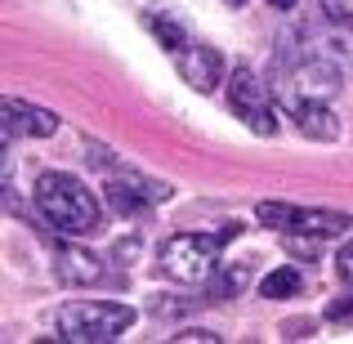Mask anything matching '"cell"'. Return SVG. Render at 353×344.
Wrapping results in <instances>:
<instances>
[{
    "mask_svg": "<svg viewBox=\"0 0 353 344\" xmlns=\"http://www.w3.org/2000/svg\"><path fill=\"white\" fill-rule=\"evenodd\" d=\"M36 210L50 219V228L68 232V237H85L99 228V197L68 170H45L36 179Z\"/></svg>",
    "mask_w": 353,
    "mask_h": 344,
    "instance_id": "1",
    "label": "cell"
},
{
    "mask_svg": "<svg viewBox=\"0 0 353 344\" xmlns=\"http://www.w3.org/2000/svg\"><path fill=\"white\" fill-rule=\"evenodd\" d=\"M237 232L241 224H224L219 232H179L161 246V273L174 282H201V277H210V268H219V255Z\"/></svg>",
    "mask_w": 353,
    "mask_h": 344,
    "instance_id": "2",
    "label": "cell"
},
{
    "mask_svg": "<svg viewBox=\"0 0 353 344\" xmlns=\"http://www.w3.org/2000/svg\"><path fill=\"white\" fill-rule=\"evenodd\" d=\"M54 327L72 344H108L125 327H134V309L117 304V300H77V304H63L59 309Z\"/></svg>",
    "mask_w": 353,
    "mask_h": 344,
    "instance_id": "3",
    "label": "cell"
},
{
    "mask_svg": "<svg viewBox=\"0 0 353 344\" xmlns=\"http://www.w3.org/2000/svg\"><path fill=\"white\" fill-rule=\"evenodd\" d=\"M255 219L264 228L291 232V237H340L353 228V215L345 210H322V206H291V201H259Z\"/></svg>",
    "mask_w": 353,
    "mask_h": 344,
    "instance_id": "4",
    "label": "cell"
},
{
    "mask_svg": "<svg viewBox=\"0 0 353 344\" xmlns=\"http://www.w3.org/2000/svg\"><path fill=\"white\" fill-rule=\"evenodd\" d=\"M228 108L246 121L255 134H277V112H273V99H268V85L255 77L250 68H237L228 77Z\"/></svg>",
    "mask_w": 353,
    "mask_h": 344,
    "instance_id": "5",
    "label": "cell"
},
{
    "mask_svg": "<svg viewBox=\"0 0 353 344\" xmlns=\"http://www.w3.org/2000/svg\"><path fill=\"white\" fill-rule=\"evenodd\" d=\"M0 125H5V139H50L59 130V117L50 108H36V103H23V99H5L0 103Z\"/></svg>",
    "mask_w": 353,
    "mask_h": 344,
    "instance_id": "6",
    "label": "cell"
},
{
    "mask_svg": "<svg viewBox=\"0 0 353 344\" xmlns=\"http://www.w3.org/2000/svg\"><path fill=\"white\" fill-rule=\"evenodd\" d=\"M174 59H179V77L197 94H215V85L224 81V54L215 45H183Z\"/></svg>",
    "mask_w": 353,
    "mask_h": 344,
    "instance_id": "7",
    "label": "cell"
},
{
    "mask_svg": "<svg viewBox=\"0 0 353 344\" xmlns=\"http://www.w3.org/2000/svg\"><path fill=\"white\" fill-rule=\"evenodd\" d=\"M103 192H108V206L117 215H139L143 206H157V201L170 197L165 183H148V179H112Z\"/></svg>",
    "mask_w": 353,
    "mask_h": 344,
    "instance_id": "8",
    "label": "cell"
},
{
    "mask_svg": "<svg viewBox=\"0 0 353 344\" xmlns=\"http://www.w3.org/2000/svg\"><path fill=\"white\" fill-rule=\"evenodd\" d=\"M291 121H295V130H300L304 139H313V143H331V139L340 134V117L331 112L322 99H295Z\"/></svg>",
    "mask_w": 353,
    "mask_h": 344,
    "instance_id": "9",
    "label": "cell"
},
{
    "mask_svg": "<svg viewBox=\"0 0 353 344\" xmlns=\"http://www.w3.org/2000/svg\"><path fill=\"white\" fill-rule=\"evenodd\" d=\"M54 268H59V277L68 286H99L103 282V259H99L94 250H85V246H59Z\"/></svg>",
    "mask_w": 353,
    "mask_h": 344,
    "instance_id": "10",
    "label": "cell"
},
{
    "mask_svg": "<svg viewBox=\"0 0 353 344\" xmlns=\"http://www.w3.org/2000/svg\"><path fill=\"white\" fill-rule=\"evenodd\" d=\"M143 23H148V32L161 41V50L179 54L183 45H188V32H183V23H179V18H170L165 9H152V14H143Z\"/></svg>",
    "mask_w": 353,
    "mask_h": 344,
    "instance_id": "11",
    "label": "cell"
},
{
    "mask_svg": "<svg viewBox=\"0 0 353 344\" xmlns=\"http://www.w3.org/2000/svg\"><path fill=\"white\" fill-rule=\"evenodd\" d=\"M300 286H304V277L295 273L291 264H282L259 282V295H264V300H291V295H300Z\"/></svg>",
    "mask_w": 353,
    "mask_h": 344,
    "instance_id": "12",
    "label": "cell"
},
{
    "mask_svg": "<svg viewBox=\"0 0 353 344\" xmlns=\"http://www.w3.org/2000/svg\"><path fill=\"white\" fill-rule=\"evenodd\" d=\"M322 18L336 23L340 32H353V0H322Z\"/></svg>",
    "mask_w": 353,
    "mask_h": 344,
    "instance_id": "13",
    "label": "cell"
},
{
    "mask_svg": "<svg viewBox=\"0 0 353 344\" xmlns=\"http://www.w3.org/2000/svg\"><path fill=\"white\" fill-rule=\"evenodd\" d=\"M336 273H340V282H345V286H353V241H345V246H340Z\"/></svg>",
    "mask_w": 353,
    "mask_h": 344,
    "instance_id": "14",
    "label": "cell"
},
{
    "mask_svg": "<svg viewBox=\"0 0 353 344\" xmlns=\"http://www.w3.org/2000/svg\"><path fill=\"white\" fill-rule=\"evenodd\" d=\"M174 340H188V344H197V340H201V344H210V340H219V336H215V331H201V327H188V331H179Z\"/></svg>",
    "mask_w": 353,
    "mask_h": 344,
    "instance_id": "15",
    "label": "cell"
},
{
    "mask_svg": "<svg viewBox=\"0 0 353 344\" xmlns=\"http://www.w3.org/2000/svg\"><path fill=\"white\" fill-rule=\"evenodd\" d=\"M268 5H273V9H291L295 0H268Z\"/></svg>",
    "mask_w": 353,
    "mask_h": 344,
    "instance_id": "16",
    "label": "cell"
},
{
    "mask_svg": "<svg viewBox=\"0 0 353 344\" xmlns=\"http://www.w3.org/2000/svg\"><path fill=\"white\" fill-rule=\"evenodd\" d=\"M228 5H246V0H228Z\"/></svg>",
    "mask_w": 353,
    "mask_h": 344,
    "instance_id": "17",
    "label": "cell"
}]
</instances>
